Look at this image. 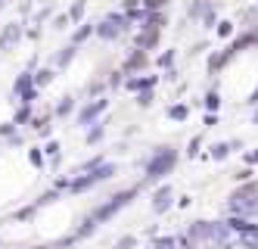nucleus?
I'll use <instances>...</instances> for the list:
<instances>
[{
  "label": "nucleus",
  "instance_id": "f257e3e1",
  "mask_svg": "<svg viewBox=\"0 0 258 249\" xmlns=\"http://www.w3.org/2000/svg\"><path fill=\"white\" fill-rule=\"evenodd\" d=\"M230 224L239 231V243L246 249H258V224H249L246 218H233Z\"/></svg>",
  "mask_w": 258,
  "mask_h": 249
}]
</instances>
